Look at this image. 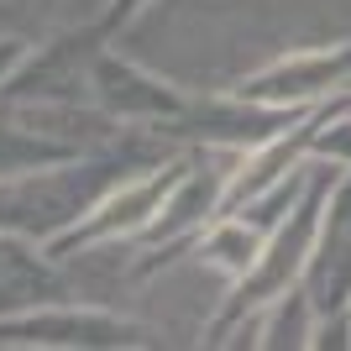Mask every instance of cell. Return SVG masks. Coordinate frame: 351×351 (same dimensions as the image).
Returning <instances> with one entry per match:
<instances>
[{
    "label": "cell",
    "mask_w": 351,
    "mask_h": 351,
    "mask_svg": "<svg viewBox=\"0 0 351 351\" xmlns=\"http://www.w3.org/2000/svg\"><path fill=\"white\" fill-rule=\"evenodd\" d=\"M147 5H152V0H110V5H105L100 32H116V27H126V21H136V16H142Z\"/></svg>",
    "instance_id": "8"
},
{
    "label": "cell",
    "mask_w": 351,
    "mask_h": 351,
    "mask_svg": "<svg viewBox=\"0 0 351 351\" xmlns=\"http://www.w3.org/2000/svg\"><path fill=\"white\" fill-rule=\"evenodd\" d=\"M142 325L95 304H37L21 315H0V346H47V351H110V346H136Z\"/></svg>",
    "instance_id": "3"
},
{
    "label": "cell",
    "mask_w": 351,
    "mask_h": 351,
    "mask_svg": "<svg viewBox=\"0 0 351 351\" xmlns=\"http://www.w3.org/2000/svg\"><path fill=\"white\" fill-rule=\"evenodd\" d=\"M184 162L189 158H162V162H147V168H132V173L116 178L84 215L73 220L63 236H53L43 252L58 257V263H69V257H84V252H95V247L142 241L147 226H152V220L162 215V205H168V194H173L178 173H184Z\"/></svg>",
    "instance_id": "1"
},
{
    "label": "cell",
    "mask_w": 351,
    "mask_h": 351,
    "mask_svg": "<svg viewBox=\"0 0 351 351\" xmlns=\"http://www.w3.org/2000/svg\"><path fill=\"white\" fill-rule=\"evenodd\" d=\"M89 100L100 105L105 116H116L121 126L158 136V132H168V126L184 116L189 95H178L173 84L152 79L147 69L116 58V53H95V69H89Z\"/></svg>",
    "instance_id": "4"
},
{
    "label": "cell",
    "mask_w": 351,
    "mask_h": 351,
    "mask_svg": "<svg viewBox=\"0 0 351 351\" xmlns=\"http://www.w3.org/2000/svg\"><path fill=\"white\" fill-rule=\"evenodd\" d=\"M27 58V43L21 37H0V100H5V84H11V73L21 69Z\"/></svg>",
    "instance_id": "7"
},
{
    "label": "cell",
    "mask_w": 351,
    "mask_h": 351,
    "mask_svg": "<svg viewBox=\"0 0 351 351\" xmlns=\"http://www.w3.org/2000/svg\"><path fill=\"white\" fill-rule=\"evenodd\" d=\"M267 247V231L257 226L252 215H241V210H226V215H215L199 231V241H194V257H199V267H215L226 283H241L257 267V257H263Z\"/></svg>",
    "instance_id": "6"
},
{
    "label": "cell",
    "mask_w": 351,
    "mask_h": 351,
    "mask_svg": "<svg viewBox=\"0 0 351 351\" xmlns=\"http://www.w3.org/2000/svg\"><path fill=\"white\" fill-rule=\"evenodd\" d=\"M236 95H247L257 105H278V110H320L330 100H346L351 95V43L283 53L267 69L247 73L236 84Z\"/></svg>",
    "instance_id": "2"
},
{
    "label": "cell",
    "mask_w": 351,
    "mask_h": 351,
    "mask_svg": "<svg viewBox=\"0 0 351 351\" xmlns=\"http://www.w3.org/2000/svg\"><path fill=\"white\" fill-rule=\"evenodd\" d=\"M299 289L315 299L320 315L351 304V168H341V178L330 184L325 220H320V241H315V257H309Z\"/></svg>",
    "instance_id": "5"
}]
</instances>
